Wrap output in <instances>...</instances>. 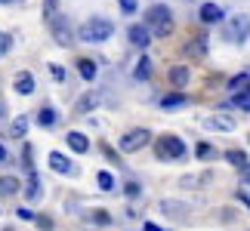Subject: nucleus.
<instances>
[{
	"instance_id": "38",
	"label": "nucleus",
	"mask_w": 250,
	"mask_h": 231,
	"mask_svg": "<svg viewBox=\"0 0 250 231\" xmlns=\"http://www.w3.org/2000/svg\"><path fill=\"white\" fill-rule=\"evenodd\" d=\"M241 179H244V182H250V163H247V167H241Z\"/></svg>"
},
{
	"instance_id": "27",
	"label": "nucleus",
	"mask_w": 250,
	"mask_h": 231,
	"mask_svg": "<svg viewBox=\"0 0 250 231\" xmlns=\"http://www.w3.org/2000/svg\"><path fill=\"white\" fill-rule=\"evenodd\" d=\"M96 182H99V188H102V191H111V188H114V176H111L108 170L96 173Z\"/></svg>"
},
{
	"instance_id": "5",
	"label": "nucleus",
	"mask_w": 250,
	"mask_h": 231,
	"mask_svg": "<svg viewBox=\"0 0 250 231\" xmlns=\"http://www.w3.org/2000/svg\"><path fill=\"white\" fill-rule=\"evenodd\" d=\"M50 31H53V40L59 43V46H68L74 40V34H71V25H68V19L65 16H56L53 22H50Z\"/></svg>"
},
{
	"instance_id": "19",
	"label": "nucleus",
	"mask_w": 250,
	"mask_h": 231,
	"mask_svg": "<svg viewBox=\"0 0 250 231\" xmlns=\"http://www.w3.org/2000/svg\"><path fill=\"white\" fill-rule=\"evenodd\" d=\"M188 53L191 56H207V34H198L195 40L188 43Z\"/></svg>"
},
{
	"instance_id": "39",
	"label": "nucleus",
	"mask_w": 250,
	"mask_h": 231,
	"mask_svg": "<svg viewBox=\"0 0 250 231\" xmlns=\"http://www.w3.org/2000/svg\"><path fill=\"white\" fill-rule=\"evenodd\" d=\"M0 163H6V148L0 145Z\"/></svg>"
},
{
	"instance_id": "11",
	"label": "nucleus",
	"mask_w": 250,
	"mask_h": 231,
	"mask_svg": "<svg viewBox=\"0 0 250 231\" xmlns=\"http://www.w3.org/2000/svg\"><path fill=\"white\" fill-rule=\"evenodd\" d=\"M50 170H56V173H62V176H68V173H74V167H71V160L65 157V154H59V151H50Z\"/></svg>"
},
{
	"instance_id": "31",
	"label": "nucleus",
	"mask_w": 250,
	"mask_h": 231,
	"mask_svg": "<svg viewBox=\"0 0 250 231\" xmlns=\"http://www.w3.org/2000/svg\"><path fill=\"white\" fill-rule=\"evenodd\" d=\"M13 46V37H6V34H0V56H6V50Z\"/></svg>"
},
{
	"instance_id": "1",
	"label": "nucleus",
	"mask_w": 250,
	"mask_h": 231,
	"mask_svg": "<svg viewBox=\"0 0 250 231\" xmlns=\"http://www.w3.org/2000/svg\"><path fill=\"white\" fill-rule=\"evenodd\" d=\"M111 34H114V25L108 22V19H102V16L86 19V22L81 25V31H78V37L83 43H102V40H108Z\"/></svg>"
},
{
	"instance_id": "24",
	"label": "nucleus",
	"mask_w": 250,
	"mask_h": 231,
	"mask_svg": "<svg viewBox=\"0 0 250 231\" xmlns=\"http://www.w3.org/2000/svg\"><path fill=\"white\" fill-rule=\"evenodd\" d=\"M25 133H28V117H16L13 127H9V136H13V139H22Z\"/></svg>"
},
{
	"instance_id": "13",
	"label": "nucleus",
	"mask_w": 250,
	"mask_h": 231,
	"mask_svg": "<svg viewBox=\"0 0 250 231\" xmlns=\"http://www.w3.org/2000/svg\"><path fill=\"white\" fill-rule=\"evenodd\" d=\"M65 142H68V148L78 151V154H86V151H90V139H86L83 133H68V136H65Z\"/></svg>"
},
{
	"instance_id": "23",
	"label": "nucleus",
	"mask_w": 250,
	"mask_h": 231,
	"mask_svg": "<svg viewBox=\"0 0 250 231\" xmlns=\"http://www.w3.org/2000/svg\"><path fill=\"white\" fill-rule=\"evenodd\" d=\"M28 197H41V179H37V173H28V188H25Z\"/></svg>"
},
{
	"instance_id": "32",
	"label": "nucleus",
	"mask_w": 250,
	"mask_h": 231,
	"mask_svg": "<svg viewBox=\"0 0 250 231\" xmlns=\"http://www.w3.org/2000/svg\"><path fill=\"white\" fill-rule=\"evenodd\" d=\"M93 219H96L99 225H108V222H111V216H108V213H102V210H99V213H93Z\"/></svg>"
},
{
	"instance_id": "2",
	"label": "nucleus",
	"mask_w": 250,
	"mask_h": 231,
	"mask_svg": "<svg viewBox=\"0 0 250 231\" xmlns=\"http://www.w3.org/2000/svg\"><path fill=\"white\" fill-rule=\"evenodd\" d=\"M146 25H148V31L155 34V37H167L173 31V16H170V9L164 3H155V6H148V13H146Z\"/></svg>"
},
{
	"instance_id": "7",
	"label": "nucleus",
	"mask_w": 250,
	"mask_h": 231,
	"mask_svg": "<svg viewBox=\"0 0 250 231\" xmlns=\"http://www.w3.org/2000/svg\"><path fill=\"white\" fill-rule=\"evenodd\" d=\"M204 127L216 130V133H232L238 123H235V117H229V114H210V117L204 120Z\"/></svg>"
},
{
	"instance_id": "33",
	"label": "nucleus",
	"mask_w": 250,
	"mask_h": 231,
	"mask_svg": "<svg viewBox=\"0 0 250 231\" xmlns=\"http://www.w3.org/2000/svg\"><path fill=\"white\" fill-rule=\"evenodd\" d=\"M50 71H53L56 80H65V68H62V65H50Z\"/></svg>"
},
{
	"instance_id": "35",
	"label": "nucleus",
	"mask_w": 250,
	"mask_h": 231,
	"mask_svg": "<svg viewBox=\"0 0 250 231\" xmlns=\"http://www.w3.org/2000/svg\"><path fill=\"white\" fill-rule=\"evenodd\" d=\"M238 200H241V204L250 210V194H247V191H238Z\"/></svg>"
},
{
	"instance_id": "42",
	"label": "nucleus",
	"mask_w": 250,
	"mask_h": 231,
	"mask_svg": "<svg viewBox=\"0 0 250 231\" xmlns=\"http://www.w3.org/2000/svg\"><path fill=\"white\" fill-rule=\"evenodd\" d=\"M247 93H250V86H247Z\"/></svg>"
},
{
	"instance_id": "28",
	"label": "nucleus",
	"mask_w": 250,
	"mask_h": 231,
	"mask_svg": "<svg viewBox=\"0 0 250 231\" xmlns=\"http://www.w3.org/2000/svg\"><path fill=\"white\" fill-rule=\"evenodd\" d=\"M56 16H59V0H43V19L53 22Z\"/></svg>"
},
{
	"instance_id": "22",
	"label": "nucleus",
	"mask_w": 250,
	"mask_h": 231,
	"mask_svg": "<svg viewBox=\"0 0 250 231\" xmlns=\"http://www.w3.org/2000/svg\"><path fill=\"white\" fill-rule=\"evenodd\" d=\"M195 157L198 160H213L216 157V148L207 145V142H198V145H195Z\"/></svg>"
},
{
	"instance_id": "16",
	"label": "nucleus",
	"mask_w": 250,
	"mask_h": 231,
	"mask_svg": "<svg viewBox=\"0 0 250 231\" xmlns=\"http://www.w3.org/2000/svg\"><path fill=\"white\" fill-rule=\"evenodd\" d=\"M170 83L176 86V90H182V86H188V68H182V65H176V68L170 71Z\"/></svg>"
},
{
	"instance_id": "4",
	"label": "nucleus",
	"mask_w": 250,
	"mask_h": 231,
	"mask_svg": "<svg viewBox=\"0 0 250 231\" xmlns=\"http://www.w3.org/2000/svg\"><path fill=\"white\" fill-rule=\"evenodd\" d=\"M151 142V133L146 127H136V130H130V133H124L121 136V151H142Z\"/></svg>"
},
{
	"instance_id": "41",
	"label": "nucleus",
	"mask_w": 250,
	"mask_h": 231,
	"mask_svg": "<svg viewBox=\"0 0 250 231\" xmlns=\"http://www.w3.org/2000/svg\"><path fill=\"white\" fill-rule=\"evenodd\" d=\"M0 117H3V102H0Z\"/></svg>"
},
{
	"instance_id": "18",
	"label": "nucleus",
	"mask_w": 250,
	"mask_h": 231,
	"mask_svg": "<svg viewBox=\"0 0 250 231\" xmlns=\"http://www.w3.org/2000/svg\"><path fill=\"white\" fill-rule=\"evenodd\" d=\"M133 77H136V80H148V77H151V62L146 59V56H142V59L136 62V68H133Z\"/></svg>"
},
{
	"instance_id": "25",
	"label": "nucleus",
	"mask_w": 250,
	"mask_h": 231,
	"mask_svg": "<svg viewBox=\"0 0 250 231\" xmlns=\"http://www.w3.org/2000/svg\"><path fill=\"white\" fill-rule=\"evenodd\" d=\"M232 105H235V108H241V111H250V93H247V90L235 93V96H232Z\"/></svg>"
},
{
	"instance_id": "17",
	"label": "nucleus",
	"mask_w": 250,
	"mask_h": 231,
	"mask_svg": "<svg viewBox=\"0 0 250 231\" xmlns=\"http://www.w3.org/2000/svg\"><path fill=\"white\" fill-rule=\"evenodd\" d=\"M250 86V71H241V74H235L232 80H229V90L232 93H241V90H247Z\"/></svg>"
},
{
	"instance_id": "14",
	"label": "nucleus",
	"mask_w": 250,
	"mask_h": 231,
	"mask_svg": "<svg viewBox=\"0 0 250 231\" xmlns=\"http://www.w3.org/2000/svg\"><path fill=\"white\" fill-rule=\"evenodd\" d=\"M186 105H188V96H186V93H170V96H164V99H161V108H164V111L186 108Z\"/></svg>"
},
{
	"instance_id": "30",
	"label": "nucleus",
	"mask_w": 250,
	"mask_h": 231,
	"mask_svg": "<svg viewBox=\"0 0 250 231\" xmlns=\"http://www.w3.org/2000/svg\"><path fill=\"white\" fill-rule=\"evenodd\" d=\"M118 3H121V9H124V13H136V0H118Z\"/></svg>"
},
{
	"instance_id": "10",
	"label": "nucleus",
	"mask_w": 250,
	"mask_h": 231,
	"mask_svg": "<svg viewBox=\"0 0 250 231\" xmlns=\"http://www.w3.org/2000/svg\"><path fill=\"white\" fill-rule=\"evenodd\" d=\"M223 6H216V3H204V6H201V13H198V19H201V22H204V25H216V22H223Z\"/></svg>"
},
{
	"instance_id": "12",
	"label": "nucleus",
	"mask_w": 250,
	"mask_h": 231,
	"mask_svg": "<svg viewBox=\"0 0 250 231\" xmlns=\"http://www.w3.org/2000/svg\"><path fill=\"white\" fill-rule=\"evenodd\" d=\"M16 93L19 96H31L34 93V77H31V71H19L16 74Z\"/></svg>"
},
{
	"instance_id": "29",
	"label": "nucleus",
	"mask_w": 250,
	"mask_h": 231,
	"mask_svg": "<svg viewBox=\"0 0 250 231\" xmlns=\"http://www.w3.org/2000/svg\"><path fill=\"white\" fill-rule=\"evenodd\" d=\"M139 185H136V182H127V185H124V194H127V197H139Z\"/></svg>"
},
{
	"instance_id": "15",
	"label": "nucleus",
	"mask_w": 250,
	"mask_h": 231,
	"mask_svg": "<svg viewBox=\"0 0 250 231\" xmlns=\"http://www.w3.org/2000/svg\"><path fill=\"white\" fill-rule=\"evenodd\" d=\"M19 176H0V197H13V194H19Z\"/></svg>"
},
{
	"instance_id": "34",
	"label": "nucleus",
	"mask_w": 250,
	"mask_h": 231,
	"mask_svg": "<svg viewBox=\"0 0 250 231\" xmlns=\"http://www.w3.org/2000/svg\"><path fill=\"white\" fill-rule=\"evenodd\" d=\"M34 222H37V225H41L43 231H53V222H50V219H46V216H37V219H34Z\"/></svg>"
},
{
	"instance_id": "26",
	"label": "nucleus",
	"mask_w": 250,
	"mask_h": 231,
	"mask_svg": "<svg viewBox=\"0 0 250 231\" xmlns=\"http://www.w3.org/2000/svg\"><path fill=\"white\" fill-rule=\"evenodd\" d=\"M37 123H41V127H53V123H56V111L53 108H41V111H37Z\"/></svg>"
},
{
	"instance_id": "8",
	"label": "nucleus",
	"mask_w": 250,
	"mask_h": 231,
	"mask_svg": "<svg viewBox=\"0 0 250 231\" xmlns=\"http://www.w3.org/2000/svg\"><path fill=\"white\" fill-rule=\"evenodd\" d=\"M127 37H130V43L136 46V50H146V46L151 43V31H148V25H130Z\"/></svg>"
},
{
	"instance_id": "21",
	"label": "nucleus",
	"mask_w": 250,
	"mask_h": 231,
	"mask_svg": "<svg viewBox=\"0 0 250 231\" xmlns=\"http://www.w3.org/2000/svg\"><path fill=\"white\" fill-rule=\"evenodd\" d=\"M78 71H81L83 80L93 83V77H96V62H90V59H78Z\"/></svg>"
},
{
	"instance_id": "9",
	"label": "nucleus",
	"mask_w": 250,
	"mask_h": 231,
	"mask_svg": "<svg viewBox=\"0 0 250 231\" xmlns=\"http://www.w3.org/2000/svg\"><path fill=\"white\" fill-rule=\"evenodd\" d=\"M99 102H102V93L99 90H90V93H83L78 105H74V111L78 114H86V111H93V108H99Z\"/></svg>"
},
{
	"instance_id": "40",
	"label": "nucleus",
	"mask_w": 250,
	"mask_h": 231,
	"mask_svg": "<svg viewBox=\"0 0 250 231\" xmlns=\"http://www.w3.org/2000/svg\"><path fill=\"white\" fill-rule=\"evenodd\" d=\"M0 3H16V0H0Z\"/></svg>"
},
{
	"instance_id": "36",
	"label": "nucleus",
	"mask_w": 250,
	"mask_h": 231,
	"mask_svg": "<svg viewBox=\"0 0 250 231\" xmlns=\"http://www.w3.org/2000/svg\"><path fill=\"white\" fill-rule=\"evenodd\" d=\"M16 216H19V219H34L31 210H16Z\"/></svg>"
},
{
	"instance_id": "37",
	"label": "nucleus",
	"mask_w": 250,
	"mask_h": 231,
	"mask_svg": "<svg viewBox=\"0 0 250 231\" xmlns=\"http://www.w3.org/2000/svg\"><path fill=\"white\" fill-rule=\"evenodd\" d=\"M142 231H164V228L155 225V222H146V225H142Z\"/></svg>"
},
{
	"instance_id": "20",
	"label": "nucleus",
	"mask_w": 250,
	"mask_h": 231,
	"mask_svg": "<svg viewBox=\"0 0 250 231\" xmlns=\"http://www.w3.org/2000/svg\"><path fill=\"white\" fill-rule=\"evenodd\" d=\"M226 160L232 163V167H238V170H241V167H247V163H250V160H247V154H244V151H238V148L226 151Z\"/></svg>"
},
{
	"instance_id": "6",
	"label": "nucleus",
	"mask_w": 250,
	"mask_h": 231,
	"mask_svg": "<svg viewBox=\"0 0 250 231\" xmlns=\"http://www.w3.org/2000/svg\"><path fill=\"white\" fill-rule=\"evenodd\" d=\"M247 34H250V19L247 16H235L232 22H229V28H226V37L229 40H247Z\"/></svg>"
},
{
	"instance_id": "3",
	"label": "nucleus",
	"mask_w": 250,
	"mask_h": 231,
	"mask_svg": "<svg viewBox=\"0 0 250 231\" xmlns=\"http://www.w3.org/2000/svg\"><path fill=\"white\" fill-rule=\"evenodd\" d=\"M158 157H164V160H182V157H186V142H182L179 136H161Z\"/></svg>"
}]
</instances>
